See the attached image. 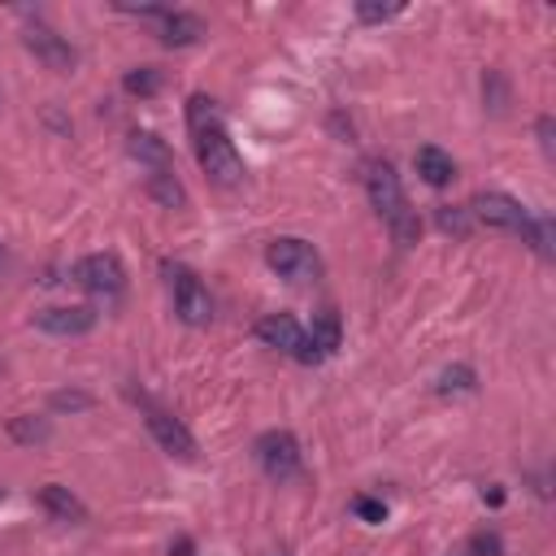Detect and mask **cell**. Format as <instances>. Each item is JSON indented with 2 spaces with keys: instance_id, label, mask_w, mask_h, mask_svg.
I'll list each match as a JSON object with an SVG mask.
<instances>
[{
  "instance_id": "7402d4cb",
  "label": "cell",
  "mask_w": 556,
  "mask_h": 556,
  "mask_svg": "<svg viewBox=\"0 0 556 556\" xmlns=\"http://www.w3.org/2000/svg\"><path fill=\"white\" fill-rule=\"evenodd\" d=\"M395 13H404V4H374V0H356V17H361V22H387V17H395Z\"/></svg>"
},
{
  "instance_id": "52a82bcc",
  "label": "cell",
  "mask_w": 556,
  "mask_h": 556,
  "mask_svg": "<svg viewBox=\"0 0 556 556\" xmlns=\"http://www.w3.org/2000/svg\"><path fill=\"white\" fill-rule=\"evenodd\" d=\"M252 452H256V465L265 469V478H274V482H291L304 469V456H300V443L291 430H265L252 443Z\"/></svg>"
},
{
  "instance_id": "6da1fadb",
  "label": "cell",
  "mask_w": 556,
  "mask_h": 556,
  "mask_svg": "<svg viewBox=\"0 0 556 556\" xmlns=\"http://www.w3.org/2000/svg\"><path fill=\"white\" fill-rule=\"evenodd\" d=\"M187 130H191L195 161L208 174V182L239 187L243 182V156L235 152V143H230L226 126H222V113H217V104L208 96H191L187 100Z\"/></svg>"
},
{
  "instance_id": "ffe728a7",
  "label": "cell",
  "mask_w": 556,
  "mask_h": 556,
  "mask_svg": "<svg viewBox=\"0 0 556 556\" xmlns=\"http://www.w3.org/2000/svg\"><path fill=\"white\" fill-rule=\"evenodd\" d=\"M9 434H13L17 443H43V439L52 434V426H48L43 417H13V421H9Z\"/></svg>"
},
{
  "instance_id": "e0dca14e",
  "label": "cell",
  "mask_w": 556,
  "mask_h": 556,
  "mask_svg": "<svg viewBox=\"0 0 556 556\" xmlns=\"http://www.w3.org/2000/svg\"><path fill=\"white\" fill-rule=\"evenodd\" d=\"M308 339H313V348H317L321 356H330V352L339 348V339H343L339 313H334V308H321V313L313 317V330H308Z\"/></svg>"
},
{
  "instance_id": "603a6c76",
  "label": "cell",
  "mask_w": 556,
  "mask_h": 556,
  "mask_svg": "<svg viewBox=\"0 0 556 556\" xmlns=\"http://www.w3.org/2000/svg\"><path fill=\"white\" fill-rule=\"evenodd\" d=\"M352 513H356L361 521L378 526V521L387 517V504H382V500H374V495H356V500H352Z\"/></svg>"
},
{
  "instance_id": "7a4b0ae2",
  "label": "cell",
  "mask_w": 556,
  "mask_h": 556,
  "mask_svg": "<svg viewBox=\"0 0 556 556\" xmlns=\"http://www.w3.org/2000/svg\"><path fill=\"white\" fill-rule=\"evenodd\" d=\"M365 195H369L374 213L391 226L395 243H404V248H408V243H417L421 222H417V208L408 204L404 182H400V174H395V165H391V161H365Z\"/></svg>"
},
{
  "instance_id": "83f0119b",
  "label": "cell",
  "mask_w": 556,
  "mask_h": 556,
  "mask_svg": "<svg viewBox=\"0 0 556 556\" xmlns=\"http://www.w3.org/2000/svg\"><path fill=\"white\" fill-rule=\"evenodd\" d=\"M269 556H287V552H269Z\"/></svg>"
},
{
  "instance_id": "8fae6325",
  "label": "cell",
  "mask_w": 556,
  "mask_h": 556,
  "mask_svg": "<svg viewBox=\"0 0 556 556\" xmlns=\"http://www.w3.org/2000/svg\"><path fill=\"white\" fill-rule=\"evenodd\" d=\"M22 43L52 70V74H74V65H78V52L70 48V39H61L52 26H26V35H22Z\"/></svg>"
},
{
  "instance_id": "f1b7e54d",
  "label": "cell",
  "mask_w": 556,
  "mask_h": 556,
  "mask_svg": "<svg viewBox=\"0 0 556 556\" xmlns=\"http://www.w3.org/2000/svg\"><path fill=\"white\" fill-rule=\"evenodd\" d=\"M0 265H4V248H0Z\"/></svg>"
},
{
  "instance_id": "9a60e30c",
  "label": "cell",
  "mask_w": 556,
  "mask_h": 556,
  "mask_svg": "<svg viewBox=\"0 0 556 556\" xmlns=\"http://www.w3.org/2000/svg\"><path fill=\"white\" fill-rule=\"evenodd\" d=\"M413 165H417V174L430 182V187H447L452 178H456V161L443 152V148H434V143H426V148H417V156H413Z\"/></svg>"
},
{
  "instance_id": "44dd1931",
  "label": "cell",
  "mask_w": 556,
  "mask_h": 556,
  "mask_svg": "<svg viewBox=\"0 0 556 556\" xmlns=\"http://www.w3.org/2000/svg\"><path fill=\"white\" fill-rule=\"evenodd\" d=\"M434 222H439V230H443V235H469V208H452V204H439Z\"/></svg>"
},
{
  "instance_id": "cb8c5ba5",
  "label": "cell",
  "mask_w": 556,
  "mask_h": 556,
  "mask_svg": "<svg viewBox=\"0 0 556 556\" xmlns=\"http://www.w3.org/2000/svg\"><path fill=\"white\" fill-rule=\"evenodd\" d=\"M469 547H473V556H500V552H504L500 534H491V530H478V534L469 539Z\"/></svg>"
},
{
  "instance_id": "484cf974",
  "label": "cell",
  "mask_w": 556,
  "mask_h": 556,
  "mask_svg": "<svg viewBox=\"0 0 556 556\" xmlns=\"http://www.w3.org/2000/svg\"><path fill=\"white\" fill-rule=\"evenodd\" d=\"M534 130H539V148H543V152L552 156V152H556V143H552V135H556L552 117H539V122H534Z\"/></svg>"
},
{
  "instance_id": "d6986e66",
  "label": "cell",
  "mask_w": 556,
  "mask_h": 556,
  "mask_svg": "<svg viewBox=\"0 0 556 556\" xmlns=\"http://www.w3.org/2000/svg\"><path fill=\"white\" fill-rule=\"evenodd\" d=\"M473 387H478V378H473L469 365H452V369L439 374V391H443V395H469Z\"/></svg>"
},
{
  "instance_id": "30bf717a",
  "label": "cell",
  "mask_w": 556,
  "mask_h": 556,
  "mask_svg": "<svg viewBox=\"0 0 556 556\" xmlns=\"http://www.w3.org/2000/svg\"><path fill=\"white\" fill-rule=\"evenodd\" d=\"M143 417H148V430H152V439H156V447H161L165 456H174V460H195V434H191L174 413H165V408H156V404H143Z\"/></svg>"
},
{
  "instance_id": "ac0fdd59",
  "label": "cell",
  "mask_w": 556,
  "mask_h": 556,
  "mask_svg": "<svg viewBox=\"0 0 556 556\" xmlns=\"http://www.w3.org/2000/svg\"><path fill=\"white\" fill-rule=\"evenodd\" d=\"M122 87H126L130 96L148 100V96H156V91H161V70H152V65H143V70H130V74L122 78Z\"/></svg>"
},
{
  "instance_id": "3957f363",
  "label": "cell",
  "mask_w": 556,
  "mask_h": 556,
  "mask_svg": "<svg viewBox=\"0 0 556 556\" xmlns=\"http://www.w3.org/2000/svg\"><path fill=\"white\" fill-rule=\"evenodd\" d=\"M469 217L491 226V230H508L521 235V243H530L539 256H552V222L547 217H530L513 195L504 191H478L469 200Z\"/></svg>"
},
{
  "instance_id": "4316f807",
  "label": "cell",
  "mask_w": 556,
  "mask_h": 556,
  "mask_svg": "<svg viewBox=\"0 0 556 556\" xmlns=\"http://www.w3.org/2000/svg\"><path fill=\"white\" fill-rule=\"evenodd\" d=\"M169 556H191V539H178V543L169 547Z\"/></svg>"
},
{
  "instance_id": "5bb4252c",
  "label": "cell",
  "mask_w": 556,
  "mask_h": 556,
  "mask_svg": "<svg viewBox=\"0 0 556 556\" xmlns=\"http://www.w3.org/2000/svg\"><path fill=\"white\" fill-rule=\"evenodd\" d=\"M39 508L48 513V517H56V521H70V526H83L87 521V504L70 491V486H61V482H48V486H39Z\"/></svg>"
},
{
  "instance_id": "9c48e42d",
  "label": "cell",
  "mask_w": 556,
  "mask_h": 556,
  "mask_svg": "<svg viewBox=\"0 0 556 556\" xmlns=\"http://www.w3.org/2000/svg\"><path fill=\"white\" fill-rule=\"evenodd\" d=\"M74 282L96 300H117L126 291V269L113 252H91L74 265Z\"/></svg>"
},
{
  "instance_id": "8992f818",
  "label": "cell",
  "mask_w": 556,
  "mask_h": 556,
  "mask_svg": "<svg viewBox=\"0 0 556 556\" xmlns=\"http://www.w3.org/2000/svg\"><path fill=\"white\" fill-rule=\"evenodd\" d=\"M265 261H269V269H274L278 278H287V282H313V278H321V256H317V248H313L308 239H295V235L274 239V243L265 248Z\"/></svg>"
},
{
  "instance_id": "2e32d148",
  "label": "cell",
  "mask_w": 556,
  "mask_h": 556,
  "mask_svg": "<svg viewBox=\"0 0 556 556\" xmlns=\"http://www.w3.org/2000/svg\"><path fill=\"white\" fill-rule=\"evenodd\" d=\"M148 195L161 208H187V187L178 182V174H148Z\"/></svg>"
},
{
  "instance_id": "277c9868",
  "label": "cell",
  "mask_w": 556,
  "mask_h": 556,
  "mask_svg": "<svg viewBox=\"0 0 556 556\" xmlns=\"http://www.w3.org/2000/svg\"><path fill=\"white\" fill-rule=\"evenodd\" d=\"M117 9L130 13V17L152 22V30H156V39L165 48H187V43H195L204 35V22L195 13H187V9H169V4H117Z\"/></svg>"
},
{
  "instance_id": "7c38bea8",
  "label": "cell",
  "mask_w": 556,
  "mask_h": 556,
  "mask_svg": "<svg viewBox=\"0 0 556 556\" xmlns=\"http://www.w3.org/2000/svg\"><path fill=\"white\" fill-rule=\"evenodd\" d=\"M35 326L48 330V334H61V339H78L87 330H96V308L87 304H56V308H39L35 313Z\"/></svg>"
},
{
  "instance_id": "d4e9b609",
  "label": "cell",
  "mask_w": 556,
  "mask_h": 556,
  "mask_svg": "<svg viewBox=\"0 0 556 556\" xmlns=\"http://www.w3.org/2000/svg\"><path fill=\"white\" fill-rule=\"evenodd\" d=\"M52 408H91V395H83V391H52Z\"/></svg>"
},
{
  "instance_id": "ba28073f",
  "label": "cell",
  "mask_w": 556,
  "mask_h": 556,
  "mask_svg": "<svg viewBox=\"0 0 556 556\" xmlns=\"http://www.w3.org/2000/svg\"><path fill=\"white\" fill-rule=\"evenodd\" d=\"M165 274H169L174 313H178L187 326H208V321H213V295H208V287H204L187 265H165Z\"/></svg>"
},
{
  "instance_id": "4fadbf2b",
  "label": "cell",
  "mask_w": 556,
  "mask_h": 556,
  "mask_svg": "<svg viewBox=\"0 0 556 556\" xmlns=\"http://www.w3.org/2000/svg\"><path fill=\"white\" fill-rule=\"evenodd\" d=\"M126 152H130L148 174H174V152H169V143H165L161 135H152V130H135V135L126 139Z\"/></svg>"
},
{
  "instance_id": "5b68a950",
  "label": "cell",
  "mask_w": 556,
  "mask_h": 556,
  "mask_svg": "<svg viewBox=\"0 0 556 556\" xmlns=\"http://www.w3.org/2000/svg\"><path fill=\"white\" fill-rule=\"evenodd\" d=\"M256 339H261L265 348H274V352L295 356L300 365H317V361H321V352L313 348L308 330H304L291 313H265V317L256 321Z\"/></svg>"
}]
</instances>
